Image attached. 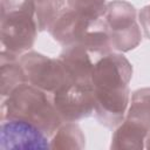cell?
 Masks as SVG:
<instances>
[{"label": "cell", "mask_w": 150, "mask_h": 150, "mask_svg": "<svg viewBox=\"0 0 150 150\" xmlns=\"http://www.w3.org/2000/svg\"><path fill=\"white\" fill-rule=\"evenodd\" d=\"M131 76L132 66L122 53L111 52L96 61L90 83L95 93L94 114L102 125L112 129L125 118Z\"/></svg>", "instance_id": "1"}, {"label": "cell", "mask_w": 150, "mask_h": 150, "mask_svg": "<svg viewBox=\"0 0 150 150\" xmlns=\"http://www.w3.org/2000/svg\"><path fill=\"white\" fill-rule=\"evenodd\" d=\"M19 118L40 128L49 137L63 123L53 102L52 94L28 82L15 88L1 104V120Z\"/></svg>", "instance_id": "2"}, {"label": "cell", "mask_w": 150, "mask_h": 150, "mask_svg": "<svg viewBox=\"0 0 150 150\" xmlns=\"http://www.w3.org/2000/svg\"><path fill=\"white\" fill-rule=\"evenodd\" d=\"M1 52L20 57L34 46L39 26L35 0H1Z\"/></svg>", "instance_id": "3"}, {"label": "cell", "mask_w": 150, "mask_h": 150, "mask_svg": "<svg viewBox=\"0 0 150 150\" xmlns=\"http://www.w3.org/2000/svg\"><path fill=\"white\" fill-rule=\"evenodd\" d=\"M48 32L63 47L82 45L98 57L114 52L103 18L89 20L64 7Z\"/></svg>", "instance_id": "4"}, {"label": "cell", "mask_w": 150, "mask_h": 150, "mask_svg": "<svg viewBox=\"0 0 150 150\" xmlns=\"http://www.w3.org/2000/svg\"><path fill=\"white\" fill-rule=\"evenodd\" d=\"M103 20L112 50L127 53L141 43L142 33L137 22L136 8L130 2L125 0L108 2Z\"/></svg>", "instance_id": "5"}, {"label": "cell", "mask_w": 150, "mask_h": 150, "mask_svg": "<svg viewBox=\"0 0 150 150\" xmlns=\"http://www.w3.org/2000/svg\"><path fill=\"white\" fill-rule=\"evenodd\" d=\"M27 82L46 93L53 94L64 84L73 82L67 69L57 57L38 52H27L19 57Z\"/></svg>", "instance_id": "6"}, {"label": "cell", "mask_w": 150, "mask_h": 150, "mask_svg": "<svg viewBox=\"0 0 150 150\" xmlns=\"http://www.w3.org/2000/svg\"><path fill=\"white\" fill-rule=\"evenodd\" d=\"M62 122H77L95 110V93L90 82H69L52 94Z\"/></svg>", "instance_id": "7"}, {"label": "cell", "mask_w": 150, "mask_h": 150, "mask_svg": "<svg viewBox=\"0 0 150 150\" xmlns=\"http://www.w3.org/2000/svg\"><path fill=\"white\" fill-rule=\"evenodd\" d=\"M1 149H50V137L30 122L19 118L1 120Z\"/></svg>", "instance_id": "8"}, {"label": "cell", "mask_w": 150, "mask_h": 150, "mask_svg": "<svg viewBox=\"0 0 150 150\" xmlns=\"http://www.w3.org/2000/svg\"><path fill=\"white\" fill-rule=\"evenodd\" d=\"M59 59L67 69L71 81L90 82L93 68L101 57L82 45H70L63 47Z\"/></svg>", "instance_id": "9"}, {"label": "cell", "mask_w": 150, "mask_h": 150, "mask_svg": "<svg viewBox=\"0 0 150 150\" xmlns=\"http://www.w3.org/2000/svg\"><path fill=\"white\" fill-rule=\"evenodd\" d=\"M149 132L142 124L125 117L115 128L110 148L115 150H142L145 148V138Z\"/></svg>", "instance_id": "10"}, {"label": "cell", "mask_w": 150, "mask_h": 150, "mask_svg": "<svg viewBox=\"0 0 150 150\" xmlns=\"http://www.w3.org/2000/svg\"><path fill=\"white\" fill-rule=\"evenodd\" d=\"M1 60V96L6 98L15 88L27 82L19 57L12 56L8 53L0 52Z\"/></svg>", "instance_id": "11"}, {"label": "cell", "mask_w": 150, "mask_h": 150, "mask_svg": "<svg viewBox=\"0 0 150 150\" xmlns=\"http://www.w3.org/2000/svg\"><path fill=\"white\" fill-rule=\"evenodd\" d=\"M86 136L75 122H63L50 137V149H83Z\"/></svg>", "instance_id": "12"}, {"label": "cell", "mask_w": 150, "mask_h": 150, "mask_svg": "<svg viewBox=\"0 0 150 150\" xmlns=\"http://www.w3.org/2000/svg\"><path fill=\"white\" fill-rule=\"evenodd\" d=\"M125 117L150 131V88H142L132 93Z\"/></svg>", "instance_id": "13"}, {"label": "cell", "mask_w": 150, "mask_h": 150, "mask_svg": "<svg viewBox=\"0 0 150 150\" xmlns=\"http://www.w3.org/2000/svg\"><path fill=\"white\" fill-rule=\"evenodd\" d=\"M107 5L105 0H66V8L89 20L102 19L105 14Z\"/></svg>", "instance_id": "14"}, {"label": "cell", "mask_w": 150, "mask_h": 150, "mask_svg": "<svg viewBox=\"0 0 150 150\" xmlns=\"http://www.w3.org/2000/svg\"><path fill=\"white\" fill-rule=\"evenodd\" d=\"M138 20L143 28V33L145 38L150 40V5L144 6L138 13Z\"/></svg>", "instance_id": "15"}, {"label": "cell", "mask_w": 150, "mask_h": 150, "mask_svg": "<svg viewBox=\"0 0 150 150\" xmlns=\"http://www.w3.org/2000/svg\"><path fill=\"white\" fill-rule=\"evenodd\" d=\"M145 148L146 149H150V132L148 134V136L145 138Z\"/></svg>", "instance_id": "16"}]
</instances>
